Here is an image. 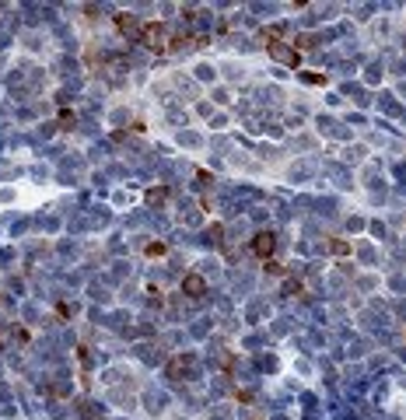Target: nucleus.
<instances>
[{
	"mask_svg": "<svg viewBox=\"0 0 406 420\" xmlns=\"http://www.w3.org/2000/svg\"><path fill=\"white\" fill-rule=\"evenodd\" d=\"M252 249H256L259 256H270V252H273V235H266V231H263V235H256Z\"/></svg>",
	"mask_w": 406,
	"mask_h": 420,
	"instance_id": "nucleus-1",
	"label": "nucleus"
},
{
	"mask_svg": "<svg viewBox=\"0 0 406 420\" xmlns=\"http://www.w3.org/2000/svg\"><path fill=\"white\" fill-rule=\"evenodd\" d=\"M270 53H277V56H280V60H284V63H287V67H298V56H294V53H291V49H280V46H273V49H270Z\"/></svg>",
	"mask_w": 406,
	"mask_h": 420,
	"instance_id": "nucleus-2",
	"label": "nucleus"
},
{
	"mask_svg": "<svg viewBox=\"0 0 406 420\" xmlns=\"http://www.w3.org/2000/svg\"><path fill=\"white\" fill-rule=\"evenodd\" d=\"M186 291L189 294H203V280L200 277H186Z\"/></svg>",
	"mask_w": 406,
	"mask_h": 420,
	"instance_id": "nucleus-3",
	"label": "nucleus"
}]
</instances>
